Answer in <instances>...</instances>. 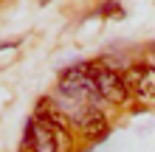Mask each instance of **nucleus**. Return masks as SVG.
Wrapping results in <instances>:
<instances>
[{
	"instance_id": "1",
	"label": "nucleus",
	"mask_w": 155,
	"mask_h": 152,
	"mask_svg": "<svg viewBox=\"0 0 155 152\" xmlns=\"http://www.w3.org/2000/svg\"><path fill=\"white\" fill-rule=\"evenodd\" d=\"M96 87H99V96L113 102V104H124L127 96H130L124 76L110 70V68H104V65H99V70H96Z\"/></svg>"
},
{
	"instance_id": "2",
	"label": "nucleus",
	"mask_w": 155,
	"mask_h": 152,
	"mask_svg": "<svg viewBox=\"0 0 155 152\" xmlns=\"http://www.w3.org/2000/svg\"><path fill=\"white\" fill-rule=\"evenodd\" d=\"M127 90L135 99H155V68L152 65H133L124 73Z\"/></svg>"
},
{
	"instance_id": "3",
	"label": "nucleus",
	"mask_w": 155,
	"mask_h": 152,
	"mask_svg": "<svg viewBox=\"0 0 155 152\" xmlns=\"http://www.w3.org/2000/svg\"><path fill=\"white\" fill-rule=\"evenodd\" d=\"M76 130H79V135L87 138V141H102L110 127H107V118L96 107H85V110L76 115Z\"/></svg>"
},
{
	"instance_id": "4",
	"label": "nucleus",
	"mask_w": 155,
	"mask_h": 152,
	"mask_svg": "<svg viewBox=\"0 0 155 152\" xmlns=\"http://www.w3.org/2000/svg\"><path fill=\"white\" fill-rule=\"evenodd\" d=\"M25 147H31L34 152H57L51 127L40 118H31L28 121V135H25Z\"/></svg>"
},
{
	"instance_id": "5",
	"label": "nucleus",
	"mask_w": 155,
	"mask_h": 152,
	"mask_svg": "<svg viewBox=\"0 0 155 152\" xmlns=\"http://www.w3.org/2000/svg\"><path fill=\"white\" fill-rule=\"evenodd\" d=\"M51 135H54V147L57 152H74V138H71V127H62V124H48Z\"/></svg>"
},
{
	"instance_id": "6",
	"label": "nucleus",
	"mask_w": 155,
	"mask_h": 152,
	"mask_svg": "<svg viewBox=\"0 0 155 152\" xmlns=\"http://www.w3.org/2000/svg\"><path fill=\"white\" fill-rule=\"evenodd\" d=\"M23 152H34V149H31V147H23Z\"/></svg>"
}]
</instances>
